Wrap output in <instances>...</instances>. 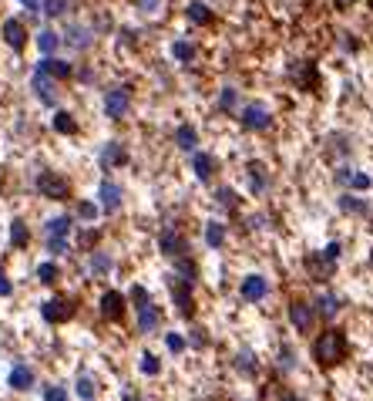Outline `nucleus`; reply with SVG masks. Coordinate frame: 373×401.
<instances>
[{"label":"nucleus","mask_w":373,"mask_h":401,"mask_svg":"<svg viewBox=\"0 0 373 401\" xmlns=\"http://www.w3.org/2000/svg\"><path fill=\"white\" fill-rule=\"evenodd\" d=\"M370 186H373V179H370V175H367L363 169H353V172H350V182H347V189H350V192H367Z\"/></svg>","instance_id":"37"},{"label":"nucleus","mask_w":373,"mask_h":401,"mask_svg":"<svg viewBox=\"0 0 373 401\" xmlns=\"http://www.w3.org/2000/svg\"><path fill=\"white\" fill-rule=\"evenodd\" d=\"M125 162H128L125 145H121V142H108L105 152H101V166H105V169H114V166H125Z\"/></svg>","instance_id":"29"},{"label":"nucleus","mask_w":373,"mask_h":401,"mask_svg":"<svg viewBox=\"0 0 373 401\" xmlns=\"http://www.w3.org/2000/svg\"><path fill=\"white\" fill-rule=\"evenodd\" d=\"M40 7H44V14L51 20H61V17H68L71 10L77 7V0H40Z\"/></svg>","instance_id":"30"},{"label":"nucleus","mask_w":373,"mask_h":401,"mask_svg":"<svg viewBox=\"0 0 373 401\" xmlns=\"http://www.w3.org/2000/svg\"><path fill=\"white\" fill-rule=\"evenodd\" d=\"M367 7H370V10H373V0H367Z\"/></svg>","instance_id":"60"},{"label":"nucleus","mask_w":373,"mask_h":401,"mask_svg":"<svg viewBox=\"0 0 373 401\" xmlns=\"http://www.w3.org/2000/svg\"><path fill=\"white\" fill-rule=\"evenodd\" d=\"M68 229H71V219H68V216H54V219L44 223V233H47V236H68Z\"/></svg>","instance_id":"38"},{"label":"nucleus","mask_w":373,"mask_h":401,"mask_svg":"<svg viewBox=\"0 0 373 401\" xmlns=\"http://www.w3.org/2000/svg\"><path fill=\"white\" fill-rule=\"evenodd\" d=\"M158 327H162V310L155 304L142 307V310H138V334H155Z\"/></svg>","instance_id":"21"},{"label":"nucleus","mask_w":373,"mask_h":401,"mask_svg":"<svg viewBox=\"0 0 373 401\" xmlns=\"http://www.w3.org/2000/svg\"><path fill=\"white\" fill-rule=\"evenodd\" d=\"M215 108L222 115H236L243 108V98H239V88H232V85H225L222 92H219V101H215Z\"/></svg>","instance_id":"25"},{"label":"nucleus","mask_w":373,"mask_h":401,"mask_svg":"<svg viewBox=\"0 0 373 401\" xmlns=\"http://www.w3.org/2000/svg\"><path fill=\"white\" fill-rule=\"evenodd\" d=\"M51 125H54V132H61V135H75L77 132V118L71 112H57L54 118H51Z\"/></svg>","instance_id":"35"},{"label":"nucleus","mask_w":373,"mask_h":401,"mask_svg":"<svg viewBox=\"0 0 373 401\" xmlns=\"http://www.w3.org/2000/svg\"><path fill=\"white\" fill-rule=\"evenodd\" d=\"M239 118V125H243V132H269L273 129V112H269V105H262V101H245L243 108L236 112Z\"/></svg>","instance_id":"2"},{"label":"nucleus","mask_w":373,"mask_h":401,"mask_svg":"<svg viewBox=\"0 0 373 401\" xmlns=\"http://www.w3.org/2000/svg\"><path fill=\"white\" fill-rule=\"evenodd\" d=\"M175 145H178L182 152H195V149H199V129H195V125H178V129H175Z\"/></svg>","instance_id":"28"},{"label":"nucleus","mask_w":373,"mask_h":401,"mask_svg":"<svg viewBox=\"0 0 373 401\" xmlns=\"http://www.w3.org/2000/svg\"><path fill=\"white\" fill-rule=\"evenodd\" d=\"M289 321H293V327L299 334H310L317 327V307L306 304V300H293L289 304Z\"/></svg>","instance_id":"8"},{"label":"nucleus","mask_w":373,"mask_h":401,"mask_svg":"<svg viewBox=\"0 0 373 401\" xmlns=\"http://www.w3.org/2000/svg\"><path fill=\"white\" fill-rule=\"evenodd\" d=\"M172 300H175L182 317H192V314H195V300H192V284H188V280L172 277Z\"/></svg>","instance_id":"13"},{"label":"nucleus","mask_w":373,"mask_h":401,"mask_svg":"<svg viewBox=\"0 0 373 401\" xmlns=\"http://www.w3.org/2000/svg\"><path fill=\"white\" fill-rule=\"evenodd\" d=\"M44 401H68V391H64L61 384H51V388L44 391Z\"/></svg>","instance_id":"51"},{"label":"nucleus","mask_w":373,"mask_h":401,"mask_svg":"<svg viewBox=\"0 0 373 401\" xmlns=\"http://www.w3.org/2000/svg\"><path fill=\"white\" fill-rule=\"evenodd\" d=\"M192 347H206V334L202 330H192Z\"/></svg>","instance_id":"56"},{"label":"nucleus","mask_w":373,"mask_h":401,"mask_svg":"<svg viewBox=\"0 0 373 401\" xmlns=\"http://www.w3.org/2000/svg\"><path fill=\"white\" fill-rule=\"evenodd\" d=\"M280 367H282V371H289V367H293V351H289V347H282V351H280Z\"/></svg>","instance_id":"53"},{"label":"nucleus","mask_w":373,"mask_h":401,"mask_svg":"<svg viewBox=\"0 0 373 401\" xmlns=\"http://www.w3.org/2000/svg\"><path fill=\"white\" fill-rule=\"evenodd\" d=\"M280 401H299V398L293 395V391H282V398H280Z\"/></svg>","instance_id":"58"},{"label":"nucleus","mask_w":373,"mask_h":401,"mask_svg":"<svg viewBox=\"0 0 373 401\" xmlns=\"http://www.w3.org/2000/svg\"><path fill=\"white\" fill-rule=\"evenodd\" d=\"M175 277H178V280H188V284H195V277H199L195 260H188V256H175Z\"/></svg>","instance_id":"34"},{"label":"nucleus","mask_w":373,"mask_h":401,"mask_svg":"<svg viewBox=\"0 0 373 401\" xmlns=\"http://www.w3.org/2000/svg\"><path fill=\"white\" fill-rule=\"evenodd\" d=\"M47 249L61 256V253H68V243H64V236H47Z\"/></svg>","instance_id":"50"},{"label":"nucleus","mask_w":373,"mask_h":401,"mask_svg":"<svg viewBox=\"0 0 373 401\" xmlns=\"http://www.w3.org/2000/svg\"><path fill=\"white\" fill-rule=\"evenodd\" d=\"M128 112H131V88L128 85H114V88H108V95H105V115H108L112 122H121Z\"/></svg>","instance_id":"6"},{"label":"nucleus","mask_w":373,"mask_h":401,"mask_svg":"<svg viewBox=\"0 0 373 401\" xmlns=\"http://www.w3.org/2000/svg\"><path fill=\"white\" fill-rule=\"evenodd\" d=\"M245 179H249V192L252 196H262V192H269V169L262 166V162H249L245 166Z\"/></svg>","instance_id":"18"},{"label":"nucleus","mask_w":373,"mask_h":401,"mask_svg":"<svg viewBox=\"0 0 373 401\" xmlns=\"http://www.w3.org/2000/svg\"><path fill=\"white\" fill-rule=\"evenodd\" d=\"M289 81L296 85L299 92H313L317 95L319 85H323V78H319V64L313 57H299L289 64Z\"/></svg>","instance_id":"3"},{"label":"nucleus","mask_w":373,"mask_h":401,"mask_svg":"<svg viewBox=\"0 0 373 401\" xmlns=\"http://www.w3.org/2000/svg\"><path fill=\"white\" fill-rule=\"evenodd\" d=\"M236 367L243 371L245 378H256V374H259V361L252 358V351H239V354H236Z\"/></svg>","instance_id":"36"},{"label":"nucleus","mask_w":373,"mask_h":401,"mask_svg":"<svg viewBox=\"0 0 373 401\" xmlns=\"http://www.w3.org/2000/svg\"><path fill=\"white\" fill-rule=\"evenodd\" d=\"M239 297H243L245 304H259L269 297V280L262 277V273H249L243 277V284H239Z\"/></svg>","instance_id":"7"},{"label":"nucleus","mask_w":373,"mask_h":401,"mask_svg":"<svg viewBox=\"0 0 373 401\" xmlns=\"http://www.w3.org/2000/svg\"><path fill=\"white\" fill-rule=\"evenodd\" d=\"M20 3H24V7L31 10V14H34V10H40V0H20Z\"/></svg>","instance_id":"57"},{"label":"nucleus","mask_w":373,"mask_h":401,"mask_svg":"<svg viewBox=\"0 0 373 401\" xmlns=\"http://www.w3.org/2000/svg\"><path fill=\"white\" fill-rule=\"evenodd\" d=\"M336 206H340V212H347V216H360V219L373 212L370 199H367V196H356V192H350V189L336 199Z\"/></svg>","instance_id":"14"},{"label":"nucleus","mask_w":373,"mask_h":401,"mask_svg":"<svg viewBox=\"0 0 373 401\" xmlns=\"http://www.w3.org/2000/svg\"><path fill=\"white\" fill-rule=\"evenodd\" d=\"M114 260L108 256V253H94L91 256V273H98V277H105V273H112Z\"/></svg>","instance_id":"41"},{"label":"nucleus","mask_w":373,"mask_h":401,"mask_svg":"<svg viewBox=\"0 0 373 401\" xmlns=\"http://www.w3.org/2000/svg\"><path fill=\"white\" fill-rule=\"evenodd\" d=\"M75 314H77V300L75 297H64V293H54V297H47L40 304V317L47 324H68Z\"/></svg>","instance_id":"4"},{"label":"nucleus","mask_w":373,"mask_h":401,"mask_svg":"<svg viewBox=\"0 0 373 401\" xmlns=\"http://www.w3.org/2000/svg\"><path fill=\"white\" fill-rule=\"evenodd\" d=\"M31 85H34V95H38L40 101L47 105V108H54V101H57V78H51L47 71H40V68H38Z\"/></svg>","instance_id":"16"},{"label":"nucleus","mask_w":373,"mask_h":401,"mask_svg":"<svg viewBox=\"0 0 373 401\" xmlns=\"http://www.w3.org/2000/svg\"><path fill=\"white\" fill-rule=\"evenodd\" d=\"M77 216H81V219H88V223H91L94 216H98V206H94V203H81V206H77Z\"/></svg>","instance_id":"52"},{"label":"nucleus","mask_w":373,"mask_h":401,"mask_svg":"<svg viewBox=\"0 0 373 401\" xmlns=\"http://www.w3.org/2000/svg\"><path fill=\"white\" fill-rule=\"evenodd\" d=\"M215 203H219L225 212H239V206H243L239 192L232 189V186H219V189H215Z\"/></svg>","instance_id":"31"},{"label":"nucleus","mask_w":373,"mask_h":401,"mask_svg":"<svg viewBox=\"0 0 373 401\" xmlns=\"http://www.w3.org/2000/svg\"><path fill=\"white\" fill-rule=\"evenodd\" d=\"M185 20L192 27H212L215 24V10L208 7L206 0H188L185 3Z\"/></svg>","instance_id":"15"},{"label":"nucleus","mask_w":373,"mask_h":401,"mask_svg":"<svg viewBox=\"0 0 373 401\" xmlns=\"http://www.w3.org/2000/svg\"><path fill=\"white\" fill-rule=\"evenodd\" d=\"M121 34H125V38H121V44H125V48L138 44V31H131V27H121Z\"/></svg>","instance_id":"54"},{"label":"nucleus","mask_w":373,"mask_h":401,"mask_svg":"<svg viewBox=\"0 0 373 401\" xmlns=\"http://www.w3.org/2000/svg\"><path fill=\"white\" fill-rule=\"evenodd\" d=\"M162 3H165V0H135V7H138V14H158V10H162Z\"/></svg>","instance_id":"46"},{"label":"nucleus","mask_w":373,"mask_h":401,"mask_svg":"<svg viewBox=\"0 0 373 401\" xmlns=\"http://www.w3.org/2000/svg\"><path fill=\"white\" fill-rule=\"evenodd\" d=\"M27 243H31V229H27V223H24V219H14V223H10V247L27 249Z\"/></svg>","instance_id":"32"},{"label":"nucleus","mask_w":373,"mask_h":401,"mask_svg":"<svg viewBox=\"0 0 373 401\" xmlns=\"http://www.w3.org/2000/svg\"><path fill=\"white\" fill-rule=\"evenodd\" d=\"M57 277H61L57 263H40V267H38V280H40L44 286H54V284H57Z\"/></svg>","instance_id":"42"},{"label":"nucleus","mask_w":373,"mask_h":401,"mask_svg":"<svg viewBox=\"0 0 373 401\" xmlns=\"http://www.w3.org/2000/svg\"><path fill=\"white\" fill-rule=\"evenodd\" d=\"M98 196H101V210L108 212V216L121 210V186H114V182H101Z\"/></svg>","instance_id":"22"},{"label":"nucleus","mask_w":373,"mask_h":401,"mask_svg":"<svg viewBox=\"0 0 373 401\" xmlns=\"http://www.w3.org/2000/svg\"><path fill=\"white\" fill-rule=\"evenodd\" d=\"M38 192L44 199H57V203H64V199H71V179H64V175H57V172H40L38 175Z\"/></svg>","instance_id":"5"},{"label":"nucleus","mask_w":373,"mask_h":401,"mask_svg":"<svg viewBox=\"0 0 373 401\" xmlns=\"http://www.w3.org/2000/svg\"><path fill=\"white\" fill-rule=\"evenodd\" d=\"M3 41H7L10 51H17L20 54V51L27 48V24L20 17H7L3 20Z\"/></svg>","instance_id":"12"},{"label":"nucleus","mask_w":373,"mask_h":401,"mask_svg":"<svg viewBox=\"0 0 373 401\" xmlns=\"http://www.w3.org/2000/svg\"><path fill=\"white\" fill-rule=\"evenodd\" d=\"M350 358V341H347V330L343 327H326L323 334H317L313 341V361L319 367H336Z\"/></svg>","instance_id":"1"},{"label":"nucleus","mask_w":373,"mask_h":401,"mask_svg":"<svg viewBox=\"0 0 373 401\" xmlns=\"http://www.w3.org/2000/svg\"><path fill=\"white\" fill-rule=\"evenodd\" d=\"M192 172H195V179L199 182H212L215 175H219V159L212 152H192Z\"/></svg>","instance_id":"11"},{"label":"nucleus","mask_w":373,"mask_h":401,"mask_svg":"<svg viewBox=\"0 0 373 401\" xmlns=\"http://www.w3.org/2000/svg\"><path fill=\"white\" fill-rule=\"evenodd\" d=\"M7 384H10L14 391H31V388H34V371H31L27 364H14V367H10Z\"/></svg>","instance_id":"24"},{"label":"nucleus","mask_w":373,"mask_h":401,"mask_svg":"<svg viewBox=\"0 0 373 401\" xmlns=\"http://www.w3.org/2000/svg\"><path fill=\"white\" fill-rule=\"evenodd\" d=\"M128 300L135 304V310H142V307H149V304H151V297H149V290H145V286H131Z\"/></svg>","instance_id":"44"},{"label":"nucleus","mask_w":373,"mask_h":401,"mask_svg":"<svg viewBox=\"0 0 373 401\" xmlns=\"http://www.w3.org/2000/svg\"><path fill=\"white\" fill-rule=\"evenodd\" d=\"M125 401H142L138 395H131V391H125Z\"/></svg>","instance_id":"59"},{"label":"nucleus","mask_w":373,"mask_h":401,"mask_svg":"<svg viewBox=\"0 0 373 401\" xmlns=\"http://www.w3.org/2000/svg\"><path fill=\"white\" fill-rule=\"evenodd\" d=\"M165 344H168V351H172V354H182V351L188 347V341L182 337V334H168Z\"/></svg>","instance_id":"47"},{"label":"nucleus","mask_w":373,"mask_h":401,"mask_svg":"<svg viewBox=\"0 0 373 401\" xmlns=\"http://www.w3.org/2000/svg\"><path fill=\"white\" fill-rule=\"evenodd\" d=\"M98 243H101V229H81V233H77V247H81V249L94 253Z\"/></svg>","instance_id":"39"},{"label":"nucleus","mask_w":373,"mask_h":401,"mask_svg":"<svg viewBox=\"0 0 373 401\" xmlns=\"http://www.w3.org/2000/svg\"><path fill=\"white\" fill-rule=\"evenodd\" d=\"M75 391H77V398L81 401H94V395H98V388H94V381L88 378V374H81L75 381Z\"/></svg>","instance_id":"40"},{"label":"nucleus","mask_w":373,"mask_h":401,"mask_svg":"<svg viewBox=\"0 0 373 401\" xmlns=\"http://www.w3.org/2000/svg\"><path fill=\"white\" fill-rule=\"evenodd\" d=\"M340 310H343V297H336V293H323L317 300V317H323V321H333Z\"/></svg>","instance_id":"27"},{"label":"nucleus","mask_w":373,"mask_h":401,"mask_svg":"<svg viewBox=\"0 0 373 401\" xmlns=\"http://www.w3.org/2000/svg\"><path fill=\"white\" fill-rule=\"evenodd\" d=\"M326 260H333V263H340V256H343V243H326V247L319 249Z\"/></svg>","instance_id":"49"},{"label":"nucleus","mask_w":373,"mask_h":401,"mask_svg":"<svg viewBox=\"0 0 373 401\" xmlns=\"http://www.w3.org/2000/svg\"><path fill=\"white\" fill-rule=\"evenodd\" d=\"M303 267H306V273H310V280H317V284H326V280L336 273V263L333 260H326L323 253H306Z\"/></svg>","instance_id":"10"},{"label":"nucleus","mask_w":373,"mask_h":401,"mask_svg":"<svg viewBox=\"0 0 373 401\" xmlns=\"http://www.w3.org/2000/svg\"><path fill=\"white\" fill-rule=\"evenodd\" d=\"M340 48L350 51V54H356L363 44H360V38H353V31H340Z\"/></svg>","instance_id":"45"},{"label":"nucleus","mask_w":373,"mask_h":401,"mask_svg":"<svg viewBox=\"0 0 373 401\" xmlns=\"http://www.w3.org/2000/svg\"><path fill=\"white\" fill-rule=\"evenodd\" d=\"M38 68L40 71H47L51 78H57V81L75 78V64H71V61H61V57H54V54H44V61H40Z\"/></svg>","instance_id":"20"},{"label":"nucleus","mask_w":373,"mask_h":401,"mask_svg":"<svg viewBox=\"0 0 373 401\" xmlns=\"http://www.w3.org/2000/svg\"><path fill=\"white\" fill-rule=\"evenodd\" d=\"M142 371H145V374H158V371H162V361H158L155 354H142Z\"/></svg>","instance_id":"48"},{"label":"nucleus","mask_w":373,"mask_h":401,"mask_svg":"<svg viewBox=\"0 0 373 401\" xmlns=\"http://www.w3.org/2000/svg\"><path fill=\"white\" fill-rule=\"evenodd\" d=\"M370 233H373V223H370Z\"/></svg>","instance_id":"62"},{"label":"nucleus","mask_w":373,"mask_h":401,"mask_svg":"<svg viewBox=\"0 0 373 401\" xmlns=\"http://www.w3.org/2000/svg\"><path fill=\"white\" fill-rule=\"evenodd\" d=\"M101 317H108V321H121L125 317V297L118 290L101 293Z\"/></svg>","instance_id":"19"},{"label":"nucleus","mask_w":373,"mask_h":401,"mask_svg":"<svg viewBox=\"0 0 373 401\" xmlns=\"http://www.w3.org/2000/svg\"><path fill=\"white\" fill-rule=\"evenodd\" d=\"M370 263H373V253H370Z\"/></svg>","instance_id":"61"},{"label":"nucleus","mask_w":373,"mask_h":401,"mask_svg":"<svg viewBox=\"0 0 373 401\" xmlns=\"http://www.w3.org/2000/svg\"><path fill=\"white\" fill-rule=\"evenodd\" d=\"M158 249H162L165 256L175 260V256H185V253H188V240L175 226H165L162 233H158Z\"/></svg>","instance_id":"9"},{"label":"nucleus","mask_w":373,"mask_h":401,"mask_svg":"<svg viewBox=\"0 0 373 401\" xmlns=\"http://www.w3.org/2000/svg\"><path fill=\"white\" fill-rule=\"evenodd\" d=\"M38 48L44 51V54H54L57 48H61V34H57L54 27H44V31H38Z\"/></svg>","instance_id":"33"},{"label":"nucleus","mask_w":373,"mask_h":401,"mask_svg":"<svg viewBox=\"0 0 373 401\" xmlns=\"http://www.w3.org/2000/svg\"><path fill=\"white\" fill-rule=\"evenodd\" d=\"M61 41H64L68 48H75V51H88L94 44V27H88V24H71Z\"/></svg>","instance_id":"17"},{"label":"nucleus","mask_w":373,"mask_h":401,"mask_svg":"<svg viewBox=\"0 0 373 401\" xmlns=\"http://www.w3.org/2000/svg\"><path fill=\"white\" fill-rule=\"evenodd\" d=\"M172 57H175L178 64H192V61L199 57V44H195V41H188V38L172 41Z\"/></svg>","instance_id":"26"},{"label":"nucleus","mask_w":373,"mask_h":401,"mask_svg":"<svg viewBox=\"0 0 373 401\" xmlns=\"http://www.w3.org/2000/svg\"><path fill=\"white\" fill-rule=\"evenodd\" d=\"M14 293V284L7 280V273H0V297H10Z\"/></svg>","instance_id":"55"},{"label":"nucleus","mask_w":373,"mask_h":401,"mask_svg":"<svg viewBox=\"0 0 373 401\" xmlns=\"http://www.w3.org/2000/svg\"><path fill=\"white\" fill-rule=\"evenodd\" d=\"M326 142H330V152H336V159H347V155H350V142H347V135H330Z\"/></svg>","instance_id":"43"},{"label":"nucleus","mask_w":373,"mask_h":401,"mask_svg":"<svg viewBox=\"0 0 373 401\" xmlns=\"http://www.w3.org/2000/svg\"><path fill=\"white\" fill-rule=\"evenodd\" d=\"M202 236H206V247L208 249H222L225 240H229V226H225V223H219V219H208Z\"/></svg>","instance_id":"23"}]
</instances>
